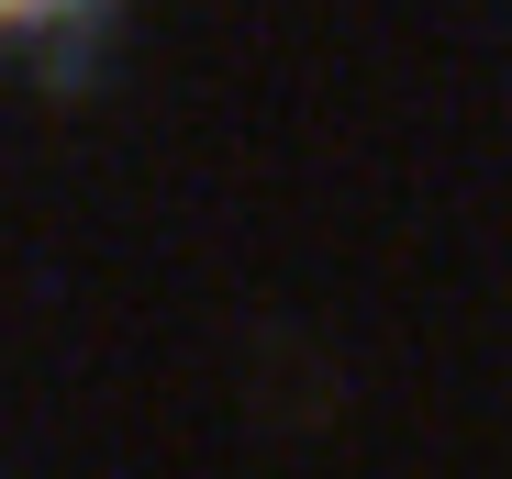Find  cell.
Instances as JSON below:
<instances>
[{"label":"cell","mask_w":512,"mask_h":479,"mask_svg":"<svg viewBox=\"0 0 512 479\" xmlns=\"http://www.w3.org/2000/svg\"><path fill=\"white\" fill-rule=\"evenodd\" d=\"M90 23H101V0H0V45H56Z\"/></svg>","instance_id":"obj_1"}]
</instances>
